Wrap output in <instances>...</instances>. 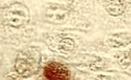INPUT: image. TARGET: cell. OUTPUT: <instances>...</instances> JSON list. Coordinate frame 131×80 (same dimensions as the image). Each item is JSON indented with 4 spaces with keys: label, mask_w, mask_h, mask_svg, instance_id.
Here are the masks:
<instances>
[{
    "label": "cell",
    "mask_w": 131,
    "mask_h": 80,
    "mask_svg": "<svg viewBox=\"0 0 131 80\" xmlns=\"http://www.w3.org/2000/svg\"><path fill=\"white\" fill-rule=\"evenodd\" d=\"M43 74L48 80H71L68 69L64 65L58 62H51L44 69Z\"/></svg>",
    "instance_id": "7a4b0ae2"
},
{
    "label": "cell",
    "mask_w": 131,
    "mask_h": 80,
    "mask_svg": "<svg viewBox=\"0 0 131 80\" xmlns=\"http://www.w3.org/2000/svg\"><path fill=\"white\" fill-rule=\"evenodd\" d=\"M47 18L54 23H61L64 21V9L60 7H54L49 9L47 13Z\"/></svg>",
    "instance_id": "277c9868"
},
{
    "label": "cell",
    "mask_w": 131,
    "mask_h": 80,
    "mask_svg": "<svg viewBox=\"0 0 131 80\" xmlns=\"http://www.w3.org/2000/svg\"><path fill=\"white\" fill-rule=\"evenodd\" d=\"M36 62L29 56H23L17 59L16 69L18 72L24 76L31 75L36 71Z\"/></svg>",
    "instance_id": "3957f363"
},
{
    "label": "cell",
    "mask_w": 131,
    "mask_h": 80,
    "mask_svg": "<svg viewBox=\"0 0 131 80\" xmlns=\"http://www.w3.org/2000/svg\"><path fill=\"white\" fill-rule=\"evenodd\" d=\"M28 18L27 8L22 5H13L6 13V20L13 26L23 25L28 21Z\"/></svg>",
    "instance_id": "6da1fadb"
}]
</instances>
